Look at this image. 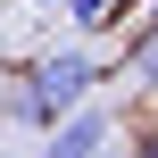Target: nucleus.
Returning <instances> with one entry per match:
<instances>
[{
	"label": "nucleus",
	"instance_id": "obj_1",
	"mask_svg": "<svg viewBox=\"0 0 158 158\" xmlns=\"http://www.w3.org/2000/svg\"><path fill=\"white\" fill-rule=\"evenodd\" d=\"M92 83H100L92 50H50V58H33L25 75H0V117H17V125H58V117H75V108L92 100Z\"/></svg>",
	"mask_w": 158,
	"mask_h": 158
},
{
	"label": "nucleus",
	"instance_id": "obj_4",
	"mask_svg": "<svg viewBox=\"0 0 158 158\" xmlns=\"http://www.w3.org/2000/svg\"><path fill=\"white\" fill-rule=\"evenodd\" d=\"M133 75H142V83H158V25H142V33H133Z\"/></svg>",
	"mask_w": 158,
	"mask_h": 158
},
{
	"label": "nucleus",
	"instance_id": "obj_5",
	"mask_svg": "<svg viewBox=\"0 0 158 158\" xmlns=\"http://www.w3.org/2000/svg\"><path fill=\"white\" fill-rule=\"evenodd\" d=\"M33 8H67V0H33Z\"/></svg>",
	"mask_w": 158,
	"mask_h": 158
},
{
	"label": "nucleus",
	"instance_id": "obj_2",
	"mask_svg": "<svg viewBox=\"0 0 158 158\" xmlns=\"http://www.w3.org/2000/svg\"><path fill=\"white\" fill-rule=\"evenodd\" d=\"M108 117L100 108H75V117H58L50 125V142H42V158H108Z\"/></svg>",
	"mask_w": 158,
	"mask_h": 158
},
{
	"label": "nucleus",
	"instance_id": "obj_3",
	"mask_svg": "<svg viewBox=\"0 0 158 158\" xmlns=\"http://www.w3.org/2000/svg\"><path fill=\"white\" fill-rule=\"evenodd\" d=\"M67 17H75V33H108V25H125V0H67Z\"/></svg>",
	"mask_w": 158,
	"mask_h": 158
}]
</instances>
